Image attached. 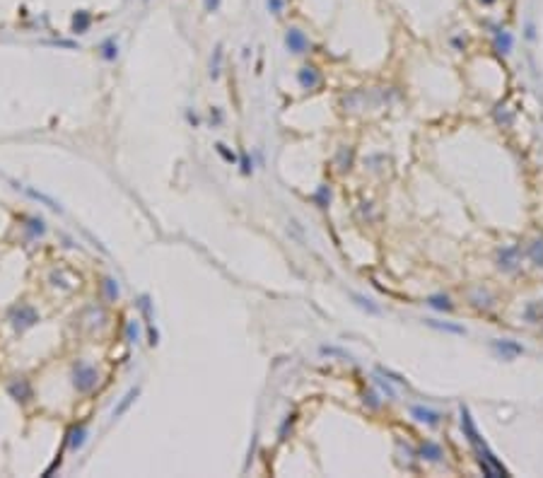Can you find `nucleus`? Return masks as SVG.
Returning <instances> with one entry per match:
<instances>
[{"label":"nucleus","instance_id":"nucleus-2","mask_svg":"<svg viewBox=\"0 0 543 478\" xmlns=\"http://www.w3.org/2000/svg\"><path fill=\"white\" fill-rule=\"evenodd\" d=\"M285 46L290 48L292 53H304L307 46H309V41L299 29H287V34H285Z\"/></svg>","mask_w":543,"mask_h":478},{"label":"nucleus","instance_id":"nucleus-6","mask_svg":"<svg viewBox=\"0 0 543 478\" xmlns=\"http://www.w3.org/2000/svg\"><path fill=\"white\" fill-rule=\"evenodd\" d=\"M425 324L437 328V331H447V334H454V336H466V328L457 326V324H442V321H435V319H425Z\"/></svg>","mask_w":543,"mask_h":478},{"label":"nucleus","instance_id":"nucleus-19","mask_svg":"<svg viewBox=\"0 0 543 478\" xmlns=\"http://www.w3.org/2000/svg\"><path fill=\"white\" fill-rule=\"evenodd\" d=\"M268 3V10H270V12H280V10H283V0H266Z\"/></svg>","mask_w":543,"mask_h":478},{"label":"nucleus","instance_id":"nucleus-7","mask_svg":"<svg viewBox=\"0 0 543 478\" xmlns=\"http://www.w3.org/2000/svg\"><path fill=\"white\" fill-rule=\"evenodd\" d=\"M512 44H514V39H512L510 32H504V29L495 32V48L500 51V53H510V51H512Z\"/></svg>","mask_w":543,"mask_h":478},{"label":"nucleus","instance_id":"nucleus-21","mask_svg":"<svg viewBox=\"0 0 543 478\" xmlns=\"http://www.w3.org/2000/svg\"><path fill=\"white\" fill-rule=\"evenodd\" d=\"M106 290H109V297H118V287H114V280H106Z\"/></svg>","mask_w":543,"mask_h":478},{"label":"nucleus","instance_id":"nucleus-17","mask_svg":"<svg viewBox=\"0 0 543 478\" xmlns=\"http://www.w3.org/2000/svg\"><path fill=\"white\" fill-rule=\"evenodd\" d=\"M220 61H222V48H218V51H215L213 70H210V75H213V78H218V75H220Z\"/></svg>","mask_w":543,"mask_h":478},{"label":"nucleus","instance_id":"nucleus-14","mask_svg":"<svg viewBox=\"0 0 543 478\" xmlns=\"http://www.w3.org/2000/svg\"><path fill=\"white\" fill-rule=\"evenodd\" d=\"M531 256H534V261L538 266H543V242H536L534 249H531Z\"/></svg>","mask_w":543,"mask_h":478},{"label":"nucleus","instance_id":"nucleus-12","mask_svg":"<svg viewBox=\"0 0 543 478\" xmlns=\"http://www.w3.org/2000/svg\"><path fill=\"white\" fill-rule=\"evenodd\" d=\"M73 27H75V32L82 34L87 27H89V15H87V12H78V17L73 20Z\"/></svg>","mask_w":543,"mask_h":478},{"label":"nucleus","instance_id":"nucleus-9","mask_svg":"<svg viewBox=\"0 0 543 478\" xmlns=\"http://www.w3.org/2000/svg\"><path fill=\"white\" fill-rule=\"evenodd\" d=\"M420 454H423V459H430V462H442V449L437 445H432V442L420 447Z\"/></svg>","mask_w":543,"mask_h":478},{"label":"nucleus","instance_id":"nucleus-10","mask_svg":"<svg viewBox=\"0 0 543 478\" xmlns=\"http://www.w3.org/2000/svg\"><path fill=\"white\" fill-rule=\"evenodd\" d=\"M135 398H138V389H131L126 394V396H123V401H121V403H118L116 408H114V418H118V415H123L128 411V406H131V403H133Z\"/></svg>","mask_w":543,"mask_h":478},{"label":"nucleus","instance_id":"nucleus-20","mask_svg":"<svg viewBox=\"0 0 543 478\" xmlns=\"http://www.w3.org/2000/svg\"><path fill=\"white\" fill-rule=\"evenodd\" d=\"M205 3V10H208V12H218V10H220V0H203Z\"/></svg>","mask_w":543,"mask_h":478},{"label":"nucleus","instance_id":"nucleus-4","mask_svg":"<svg viewBox=\"0 0 543 478\" xmlns=\"http://www.w3.org/2000/svg\"><path fill=\"white\" fill-rule=\"evenodd\" d=\"M410 413H413V418H418L420 422H427V425H437V422H440V413H437V411H430V408H425V406H413L410 408Z\"/></svg>","mask_w":543,"mask_h":478},{"label":"nucleus","instance_id":"nucleus-16","mask_svg":"<svg viewBox=\"0 0 543 478\" xmlns=\"http://www.w3.org/2000/svg\"><path fill=\"white\" fill-rule=\"evenodd\" d=\"M116 46H114V41H109V44H104V58H106V61H114V58H116Z\"/></svg>","mask_w":543,"mask_h":478},{"label":"nucleus","instance_id":"nucleus-8","mask_svg":"<svg viewBox=\"0 0 543 478\" xmlns=\"http://www.w3.org/2000/svg\"><path fill=\"white\" fill-rule=\"evenodd\" d=\"M517 266V249H504L502 254H500V268H504V271H512Z\"/></svg>","mask_w":543,"mask_h":478},{"label":"nucleus","instance_id":"nucleus-13","mask_svg":"<svg viewBox=\"0 0 543 478\" xmlns=\"http://www.w3.org/2000/svg\"><path fill=\"white\" fill-rule=\"evenodd\" d=\"M353 300H355L357 304H360L362 309L370 311V314H379V307H374V304H372L370 300H367V297H362V295H357V292H353Z\"/></svg>","mask_w":543,"mask_h":478},{"label":"nucleus","instance_id":"nucleus-15","mask_svg":"<svg viewBox=\"0 0 543 478\" xmlns=\"http://www.w3.org/2000/svg\"><path fill=\"white\" fill-rule=\"evenodd\" d=\"M82 437H85V430H82V428H80V430H73V439H70L73 449H78V447L82 445Z\"/></svg>","mask_w":543,"mask_h":478},{"label":"nucleus","instance_id":"nucleus-1","mask_svg":"<svg viewBox=\"0 0 543 478\" xmlns=\"http://www.w3.org/2000/svg\"><path fill=\"white\" fill-rule=\"evenodd\" d=\"M97 379H99V377H97V372L89 365L80 362V365L75 367V379H73V382H75V389L78 391H92L97 387Z\"/></svg>","mask_w":543,"mask_h":478},{"label":"nucleus","instance_id":"nucleus-11","mask_svg":"<svg viewBox=\"0 0 543 478\" xmlns=\"http://www.w3.org/2000/svg\"><path fill=\"white\" fill-rule=\"evenodd\" d=\"M427 304H430L432 309L451 311V302H449V297H447V295H432L430 300H427Z\"/></svg>","mask_w":543,"mask_h":478},{"label":"nucleus","instance_id":"nucleus-18","mask_svg":"<svg viewBox=\"0 0 543 478\" xmlns=\"http://www.w3.org/2000/svg\"><path fill=\"white\" fill-rule=\"evenodd\" d=\"M10 391H12V394H15L17 398H20V394H24V396H29V387H27V384H24V382H22V389H20L17 384H12V387H10Z\"/></svg>","mask_w":543,"mask_h":478},{"label":"nucleus","instance_id":"nucleus-22","mask_svg":"<svg viewBox=\"0 0 543 478\" xmlns=\"http://www.w3.org/2000/svg\"><path fill=\"white\" fill-rule=\"evenodd\" d=\"M483 3H485V5H490V3H495V0H483Z\"/></svg>","mask_w":543,"mask_h":478},{"label":"nucleus","instance_id":"nucleus-5","mask_svg":"<svg viewBox=\"0 0 543 478\" xmlns=\"http://www.w3.org/2000/svg\"><path fill=\"white\" fill-rule=\"evenodd\" d=\"M297 80H299V85H302V87L304 89H314L316 85H319V75H316V70L314 68H302V70H299V75H297Z\"/></svg>","mask_w":543,"mask_h":478},{"label":"nucleus","instance_id":"nucleus-3","mask_svg":"<svg viewBox=\"0 0 543 478\" xmlns=\"http://www.w3.org/2000/svg\"><path fill=\"white\" fill-rule=\"evenodd\" d=\"M493 348H495L502 358H514V355H521V353H524V348L517 345L514 341H495L493 343Z\"/></svg>","mask_w":543,"mask_h":478}]
</instances>
